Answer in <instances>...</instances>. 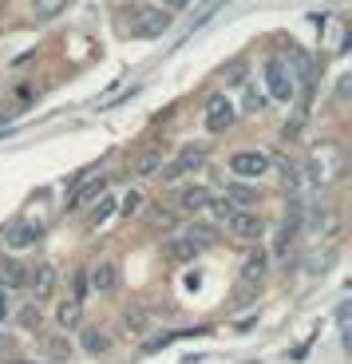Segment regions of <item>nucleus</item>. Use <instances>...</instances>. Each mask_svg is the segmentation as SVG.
<instances>
[{"label": "nucleus", "instance_id": "nucleus-1", "mask_svg": "<svg viewBox=\"0 0 352 364\" xmlns=\"http://www.w3.org/2000/svg\"><path fill=\"white\" fill-rule=\"evenodd\" d=\"M265 87H270V100L289 103L297 95V80H293V68L285 64V55H270L265 60Z\"/></svg>", "mask_w": 352, "mask_h": 364}, {"label": "nucleus", "instance_id": "nucleus-2", "mask_svg": "<svg viewBox=\"0 0 352 364\" xmlns=\"http://www.w3.org/2000/svg\"><path fill=\"white\" fill-rule=\"evenodd\" d=\"M127 16H131V32H135V36H159V32L171 28V16H166L159 4H135Z\"/></svg>", "mask_w": 352, "mask_h": 364}, {"label": "nucleus", "instance_id": "nucleus-3", "mask_svg": "<svg viewBox=\"0 0 352 364\" xmlns=\"http://www.w3.org/2000/svg\"><path fill=\"white\" fill-rule=\"evenodd\" d=\"M226 230L238 237V242H257V237L265 234V222L257 218L253 210H234V214L226 218Z\"/></svg>", "mask_w": 352, "mask_h": 364}, {"label": "nucleus", "instance_id": "nucleus-4", "mask_svg": "<svg viewBox=\"0 0 352 364\" xmlns=\"http://www.w3.org/2000/svg\"><path fill=\"white\" fill-rule=\"evenodd\" d=\"M230 171H234L238 178H262V174L270 171V155H262V151H238V155L230 159Z\"/></svg>", "mask_w": 352, "mask_h": 364}, {"label": "nucleus", "instance_id": "nucleus-5", "mask_svg": "<svg viewBox=\"0 0 352 364\" xmlns=\"http://www.w3.org/2000/svg\"><path fill=\"white\" fill-rule=\"evenodd\" d=\"M206 127L214 131V135L234 127V103H230L226 95H214V100L206 103Z\"/></svg>", "mask_w": 352, "mask_h": 364}, {"label": "nucleus", "instance_id": "nucleus-6", "mask_svg": "<svg viewBox=\"0 0 352 364\" xmlns=\"http://www.w3.org/2000/svg\"><path fill=\"white\" fill-rule=\"evenodd\" d=\"M202 163H206V151H202V146H186V151L163 171V178L174 182V178H182V174H194V171H202Z\"/></svg>", "mask_w": 352, "mask_h": 364}, {"label": "nucleus", "instance_id": "nucleus-7", "mask_svg": "<svg viewBox=\"0 0 352 364\" xmlns=\"http://www.w3.org/2000/svg\"><path fill=\"white\" fill-rule=\"evenodd\" d=\"M28 289H32V297L36 301H48L52 297V289H55V269L52 265H36V269H28Z\"/></svg>", "mask_w": 352, "mask_h": 364}, {"label": "nucleus", "instance_id": "nucleus-8", "mask_svg": "<svg viewBox=\"0 0 352 364\" xmlns=\"http://www.w3.org/2000/svg\"><path fill=\"white\" fill-rule=\"evenodd\" d=\"M87 285L95 293H115L119 289V269L111 262H100V265H91V273H87Z\"/></svg>", "mask_w": 352, "mask_h": 364}, {"label": "nucleus", "instance_id": "nucleus-9", "mask_svg": "<svg viewBox=\"0 0 352 364\" xmlns=\"http://www.w3.org/2000/svg\"><path fill=\"white\" fill-rule=\"evenodd\" d=\"M103 194H107V178H91V182H83L80 191L72 194V202H68V210H87L91 202H100Z\"/></svg>", "mask_w": 352, "mask_h": 364}, {"label": "nucleus", "instance_id": "nucleus-10", "mask_svg": "<svg viewBox=\"0 0 352 364\" xmlns=\"http://www.w3.org/2000/svg\"><path fill=\"white\" fill-rule=\"evenodd\" d=\"M40 234H44V226H36V222H16L4 242H9L12 250H28V246H36L40 242Z\"/></svg>", "mask_w": 352, "mask_h": 364}, {"label": "nucleus", "instance_id": "nucleus-11", "mask_svg": "<svg viewBox=\"0 0 352 364\" xmlns=\"http://www.w3.org/2000/svg\"><path fill=\"white\" fill-rule=\"evenodd\" d=\"M163 159H166V146L154 143L151 151H143V155H139L135 174H139V178H151V174H159V171H163Z\"/></svg>", "mask_w": 352, "mask_h": 364}, {"label": "nucleus", "instance_id": "nucleus-12", "mask_svg": "<svg viewBox=\"0 0 352 364\" xmlns=\"http://www.w3.org/2000/svg\"><path fill=\"white\" fill-rule=\"evenodd\" d=\"M178 206L186 210V214H198V210L210 206V191L206 186H186V191L178 194Z\"/></svg>", "mask_w": 352, "mask_h": 364}, {"label": "nucleus", "instance_id": "nucleus-13", "mask_svg": "<svg viewBox=\"0 0 352 364\" xmlns=\"http://www.w3.org/2000/svg\"><path fill=\"white\" fill-rule=\"evenodd\" d=\"M222 198H226L234 210H250L253 202H257V191H253V186H238V182H234V186H226Z\"/></svg>", "mask_w": 352, "mask_h": 364}, {"label": "nucleus", "instance_id": "nucleus-14", "mask_svg": "<svg viewBox=\"0 0 352 364\" xmlns=\"http://www.w3.org/2000/svg\"><path fill=\"white\" fill-rule=\"evenodd\" d=\"M24 282H28V265L9 262L4 269H0V289H20Z\"/></svg>", "mask_w": 352, "mask_h": 364}, {"label": "nucleus", "instance_id": "nucleus-15", "mask_svg": "<svg viewBox=\"0 0 352 364\" xmlns=\"http://www.w3.org/2000/svg\"><path fill=\"white\" fill-rule=\"evenodd\" d=\"M80 317H83V301H63V305H60V325L63 328H75V325H80Z\"/></svg>", "mask_w": 352, "mask_h": 364}, {"label": "nucleus", "instance_id": "nucleus-16", "mask_svg": "<svg viewBox=\"0 0 352 364\" xmlns=\"http://www.w3.org/2000/svg\"><path fill=\"white\" fill-rule=\"evenodd\" d=\"M262 277H265V254H253L242 269V285H253V282H262Z\"/></svg>", "mask_w": 352, "mask_h": 364}, {"label": "nucleus", "instance_id": "nucleus-17", "mask_svg": "<svg viewBox=\"0 0 352 364\" xmlns=\"http://www.w3.org/2000/svg\"><path fill=\"white\" fill-rule=\"evenodd\" d=\"M63 9H68V0H32V12H36L40 20H52V16H60Z\"/></svg>", "mask_w": 352, "mask_h": 364}, {"label": "nucleus", "instance_id": "nucleus-18", "mask_svg": "<svg viewBox=\"0 0 352 364\" xmlns=\"http://www.w3.org/2000/svg\"><path fill=\"white\" fill-rule=\"evenodd\" d=\"M186 242L194 250H202V246H210V242H214V230H210V226H190L186 230Z\"/></svg>", "mask_w": 352, "mask_h": 364}, {"label": "nucleus", "instance_id": "nucleus-19", "mask_svg": "<svg viewBox=\"0 0 352 364\" xmlns=\"http://www.w3.org/2000/svg\"><path fill=\"white\" fill-rule=\"evenodd\" d=\"M194 254H198V250L190 246L186 237H178V242L171 246V257H174V262H194Z\"/></svg>", "mask_w": 352, "mask_h": 364}, {"label": "nucleus", "instance_id": "nucleus-20", "mask_svg": "<svg viewBox=\"0 0 352 364\" xmlns=\"http://www.w3.org/2000/svg\"><path fill=\"white\" fill-rule=\"evenodd\" d=\"M83 348H87V353H103V348H107V337H100L95 328H87V333H83Z\"/></svg>", "mask_w": 352, "mask_h": 364}, {"label": "nucleus", "instance_id": "nucleus-21", "mask_svg": "<svg viewBox=\"0 0 352 364\" xmlns=\"http://www.w3.org/2000/svg\"><path fill=\"white\" fill-rule=\"evenodd\" d=\"M139 206H143V194L131 191V194L123 198V206H119V210H123V218H131V214H139Z\"/></svg>", "mask_w": 352, "mask_h": 364}, {"label": "nucleus", "instance_id": "nucleus-22", "mask_svg": "<svg viewBox=\"0 0 352 364\" xmlns=\"http://www.w3.org/2000/svg\"><path fill=\"white\" fill-rule=\"evenodd\" d=\"M111 206H115V202H111L107 194H103V198H100V210H95V214H91V226H100V222H107Z\"/></svg>", "mask_w": 352, "mask_h": 364}, {"label": "nucleus", "instance_id": "nucleus-23", "mask_svg": "<svg viewBox=\"0 0 352 364\" xmlns=\"http://www.w3.org/2000/svg\"><path fill=\"white\" fill-rule=\"evenodd\" d=\"M151 222H154V226H174V214H171V210H154V214H151Z\"/></svg>", "mask_w": 352, "mask_h": 364}, {"label": "nucleus", "instance_id": "nucleus-24", "mask_svg": "<svg viewBox=\"0 0 352 364\" xmlns=\"http://www.w3.org/2000/svg\"><path fill=\"white\" fill-rule=\"evenodd\" d=\"M12 305H9V289H0V321H9Z\"/></svg>", "mask_w": 352, "mask_h": 364}, {"label": "nucleus", "instance_id": "nucleus-25", "mask_svg": "<svg viewBox=\"0 0 352 364\" xmlns=\"http://www.w3.org/2000/svg\"><path fill=\"white\" fill-rule=\"evenodd\" d=\"M245 103H250V111H262L265 107V100L257 95V91H250V100H245Z\"/></svg>", "mask_w": 352, "mask_h": 364}, {"label": "nucleus", "instance_id": "nucleus-26", "mask_svg": "<svg viewBox=\"0 0 352 364\" xmlns=\"http://www.w3.org/2000/svg\"><path fill=\"white\" fill-rule=\"evenodd\" d=\"M127 325H131V328H143V313H127Z\"/></svg>", "mask_w": 352, "mask_h": 364}, {"label": "nucleus", "instance_id": "nucleus-27", "mask_svg": "<svg viewBox=\"0 0 352 364\" xmlns=\"http://www.w3.org/2000/svg\"><path fill=\"white\" fill-rule=\"evenodd\" d=\"M166 4H171V9H182V4H186V0H166Z\"/></svg>", "mask_w": 352, "mask_h": 364}, {"label": "nucleus", "instance_id": "nucleus-28", "mask_svg": "<svg viewBox=\"0 0 352 364\" xmlns=\"http://www.w3.org/2000/svg\"><path fill=\"white\" fill-rule=\"evenodd\" d=\"M4 119H9V111H4V107H0V123H4Z\"/></svg>", "mask_w": 352, "mask_h": 364}]
</instances>
